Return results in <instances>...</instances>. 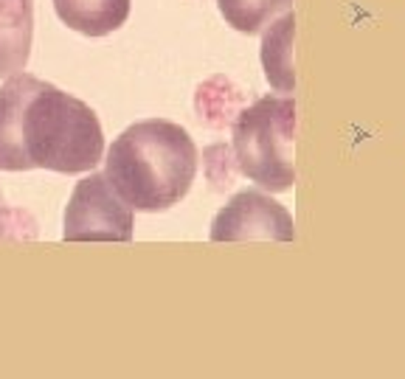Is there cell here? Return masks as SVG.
<instances>
[{
	"label": "cell",
	"instance_id": "cell-1",
	"mask_svg": "<svg viewBox=\"0 0 405 379\" xmlns=\"http://www.w3.org/2000/svg\"><path fill=\"white\" fill-rule=\"evenodd\" d=\"M104 155L96 113L70 93L31 73H15L0 88V168L59 175L93 172Z\"/></svg>",
	"mask_w": 405,
	"mask_h": 379
},
{
	"label": "cell",
	"instance_id": "cell-4",
	"mask_svg": "<svg viewBox=\"0 0 405 379\" xmlns=\"http://www.w3.org/2000/svg\"><path fill=\"white\" fill-rule=\"evenodd\" d=\"M65 242H130L133 208L121 200L110 180L91 172L76 183L65 208Z\"/></svg>",
	"mask_w": 405,
	"mask_h": 379
},
{
	"label": "cell",
	"instance_id": "cell-3",
	"mask_svg": "<svg viewBox=\"0 0 405 379\" xmlns=\"http://www.w3.org/2000/svg\"><path fill=\"white\" fill-rule=\"evenodd\" d=\"M234 160L251 183L270 194L293 188L296 101L290 93L262 96L234 121Z\"/></svg>",
	"mask_w": 405,
	"mask_h": 379
},
{
	"label": "cell",
	"instance_id": "cell-2",
	"mask_svg": "<svg viewBox=\"0 0 405 379\" xmlns=\"http://www.w3.org/2000/svg\"><path fill=\"white\" fill-rule=\"evenodd\" d=\"M104 177L133 211H169L197 177V146L175 121H135L107 149Z\"/></svg>",
	"mask_w": 405,
	"mask_h": 379
},
{
	"label": "cell",
	"instance_id": "cell-5",
	"mask_svg": "<svg viewBox=\"0 0 405 379\" xmlns=\"http://www.w3.org/2000/svg\"><path fill=\"white\" fill-rule=\"evenodd\" d=\"M290 211L262 191H239L211 222V242H293Z\"/></svg>",
	"mask_w": 405,
	"mask_h": 379
},
{
	"label": "cell",
	"instance_id": "cell-9",
	"mask_svg": "<svg viewBox=\"0 0 405 379\" xmlns=\"http://www.w3.org/2000/svg\"><path fill=\"white\" fill-rule=\"evenodd\" d=\"M223 20L239 34H259L279 14L293 9V0H217Z\"/></svg>",
	"mask_w": 405,
	"mask_h": 379
},
{
	"label": "cell",
	"instance_id": "cell-7",
	"mask_svg": "<svg viewBox=\"0 0 405 379\" xmlns=\"http://www.w3.org/2000/svg\"><path fill=\"white\" fill-rule=\"evenodd\" d=\"M133 0H54L57 17L85 37L118 31L130 17Z\"/></svg>",
	"mask_w": 405,
	"mask_h": 379
},
{
	"label": "cell",
	"instance_id": "cell-10",
	"mask_svg": "<svg viewBox=\"0 0 405 379\" xmlns=\"http://www.w3.org/2000/svg\"><path fill=\"white\" fill-rule=\"evenodd\" d=\"M23 214L20 211H15L9 202H6V197H3V191H0V239H6V236H12V239H20L23 236Z\"/></svg>",
	"mask_w": 405,
	"mask_h": 379
},
{
	"label": "cell",
	"instance_id": "cell-8",
	"mask_svg": "<svg viewBox=\"0 0 405 379\" xmlns=\"http://www.w3.org/2000/svg\"><path fill=\"white\" fill-rule=\"evenodd\" d=\"M293 12L279 14L262 37V68L276 93H293Z\"/></svg>",
	"mask_w": 405,
	"mask_h": 379
},
{
	"label": "cell",
	"instance_id": "cell-6",
	"mask_svg": "<svg viewBox=\"0 0 405 379\" xmlns=\"http://www.w3.org/2000/svg\"><path fill=\"white\" fill-rule=\"evenodd\" d=\"M34 39V0H0V76L26 70Z\"/></svg>",
	"mask_w": 405,
	"mask_h": 379
}]
</instances>
